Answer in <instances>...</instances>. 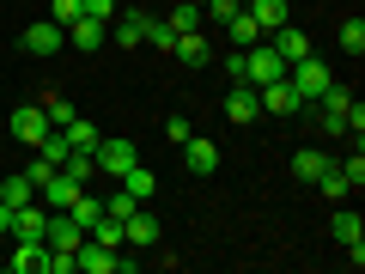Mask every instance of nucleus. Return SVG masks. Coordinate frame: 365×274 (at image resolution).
Segmentation results:
<instances>
[{
  "label": "nucleus",
  "mask_w": 365,
  "mask_h": 274,
  "mask_svg": "<svg viewBox=\"0 0 365 274\" xmlns=\"http://www.w3.org/2000/svg\"><path fill=\"white\" fill-rule=\"evenodd\" d=\"M0 201H6V208H31V201H37V183H31L25 171H13V177L0 183Z\"/></svg>",
  "instance_id": "obj_18"
},
{
  "label": "nucleus",
  "mask_w": 365,
  "mask_h": 274,
  "mask_svg": "<svg viewBox=\"0 0 365 274\" xmlns=\"http://www.w3.org/2000/svg\"><path fill=\"white\" fill-rule=\"evenodd\" d=\"M13 213H19V208H6V201H0V238H13Z\"/></svg>",
  "instance_id": "obj_38"
},
{
  "label": "nucleus",
  "mask_w": 365,
  "mask_h": 274,
  "mask_svg": "<svg viewBox=\"0 0 365 274\" xmlns=\"http://www.w3.org/2000/svg\"><path fill=\"white\" fill-rule=\"evenodd\" d=\"M116 183H122V189H128L134 201H153V196H158V177H153V171H146V165H134V171H122Z\"/></svg>",
  "instance_id": "obj_19"
},
{
  "label": "nucleus",
  "mask_w": 365,
  "mask_h": 274,
  "mask_svg": "<svg viewBox=\"0 0 365 274\" xmlns=\"http://www.w3.org/2000/svg\"><path fill=\"white\" fill-rule=\"evenodd\" d=\"M67 213H73V220H79V225H86V232H91V220L104 213V201H98V196H91V189H86V196H79V201H73V208H67Z\"/></svg>",
  "instance_id": "obj_31"
},
{
  "label": "nucleus",
  "mask_w": 365,
  "mask_h": 274,
  "mask_svg": "<svg viewBox=\"0 0 365 274\" xmlns=\"http://www.w3.org/2000/svg\"><path fill=\"white\" fill-rule=\"evenodd\" d=\"M329 165H335V158H329L323 146H299V153H292V177H299V183H317Z\"/></svg>",
  "instance_id": "obj_15"
},
{
  "label": "nucleus",
  "mask_w": 365,
  "mask_h": 274,
  "mask_svg": "<svg viewBox=\"0 0 365 274\" xmlns=\"http://www.w3.org/2000/svg\"><path fill=\"white\" fill-rule=\"evenodd\" d=\"M116 13H122L116 0H86V19H104V25H110V19H116Z\"/></svg>",
  "instance_id": "obj_36"
},
{
  "label": "nucleus",
  "mask_w": 365,
  "mask_h": 274,
  "mask_svg": "<svg viewBox=\"0 0 365 274\" xmlns=\"http://www.w3.org/2000/svg\"><path fill=\"white\" fill-rule=\"evenodd\" d=\"M268 43H274V49H280V55H287V67L311 55V37H304L299 25H280V31H268Z\"/></svg>",
  "instance_id": "obj_16"
},
{
  "label": "nucleus",
  "mask_w": 365,
  "mask_h": 274,
  "mask_svg": "<svg viewBox=\"0 0 365 274\" xmlns=\"http://www.w3.org/2000/svg\"><path fill=\"white\" fill-rule=\"evenodd\" d=\"M329 232H335V244H359V238H365V220H359V208H341Z\"/></svg>",
  "instance_id": "obj_21"
},
{
  "label": "nucleus",
  "mask_w": 365,
  "mask_h": 274,
  "mask_svg": "<svg viewBox=\"0 0 365 274\" xmlns=\"http://www.w3.org/2000/svg\"><path fill=\"white\" fill-rule=\"evenodd\" d=\"M91 165L104 171V177H122V171L140 165V153H134V141H122V134H98V146H91Z\"/></svg>",
  "instance_id": "obj_3"
},
{
  "label": "nucleus",
  "mask_w": 365,
  "mask_h": 274,
  "mask_svg": "<svg viewBox=\"0 0 365 274\" xmlns=\"http://www.w3.org/2000/svg\"><path fill=\"white\" fill-rule=\"evenodd\" d=\"M43 244H49V250H67V256H73V250L86 244V225H79L73 213H49V232H43Z\"/></svg>",
  "instance_id": "obj_8"
},
{
  "label": "nucleus",
  "mask_w": 365,
  "mask_h": 274,
  "mask_svg": "<svg viewBox=\"0 0 365 274\" xmlns=\"http://www.w3.org/2000/svg\"><path fill=\"white\" fill-rule=\"evenodd\" d=\"M256 104L268 110V116H299V110H304V104H299V91H292L287 79H268V86H256Z\"/></svg>",
  "instance_id": "obj_7"
},
{
  "label": "nucleus",
  "mask_w": 365,
  "mask_h": 274,
  "mask_svg": "<svg viewBox=\"0 0 365 274\" xmlns=\"http://www.w3.org/2000/svg\"><path fill=\"white\" fill-rule=\"evenodd\" d=\"M341 49H347L353 61L365 55V19H347V25H341Z\"/></svg>",
  "instance_id": "obj_29"
},
{
  "label": "nucleus",
  "mask_w": 365,
  "mask_h": 274,
  "mask_svg": "<svg viewBox=\"0 0 365 274\" xmlns=\"http://www.w3.org/2000/svg\"><path fill=\"white\" fill-rule=\"evenodd\" d=\"M225 31H232V43H237V49H250V43H262V25H256L250 13H237V19H232Z\"/></svg>",
  "instance_id": "obj_27"
},
{
  "label": "nucleus",
  "mask_w": 365,
  "mask_h": 274,
  "mask_svg": "<svg viewBox=\"0 0 365 274\" xmlns=\"http://www.w3.org/2000/svg\"><path fill=\"white\" fill-rule=\"evenodd\" d=\"M134 208H140V201H134V196H128V189H122V183H116V196H110V201H104V213H116V220H128V213H134Z\"/></svg>",
  "instance_id": "obj_34"
},
{
  "label": "nucleus",
  "mask_w": 365,
  "mask_h": 274,
  "mask_svg": "<svg viewBox=\"0 0 365 274\" xmlns=\"http://www.w3.org/2000/svg\"><path fill=\"white\" fill-rule=\"evenodd\" d=\"M61 43H67V31L55 25V19H37V25L25 31V55H37V61L43 55H61Z\"/></svg>",
  "instance_id": "obj_9"
},
{
  "label": "nucleus",
  "mask_w": 365,
  "mask_h": 274,
  "mask_svg": "<svg viewBox=\"0 0 365 274\" xmlns=\"http://www.w3.org/2000/svg\"><path fill=\"white\" fill-rule=\"evenodd\" d=\"M170 55H177V61H213V55H207V37H201V31H182V37L170 43Z\"/></svg>",
  "instance_id": "obj_22"
},
{
  "label": "nucleus",
  "mask_w": 365,
  "mask_h": 274,
  "mask_svg": "<svg viewBox=\"0 0 365 274\" xmlns=\"http://www.w3.org/2000/svg\"><path fill=\"white\" fill-rule=\"evenodd\" d=\"M244 79H250V86H268V79H287V55L274 49L268 37H262V43H250V49H244Z\"/></svg>",
  "instance_id": "obj_2"
},
{
  "label": "nucleus",
  "mask_w": 365,
  "mask_h": 274,
  "mask_svg": "<svg viewBox=\"0 0 365 274\" xmlns=\"http://www.w3.org/2000/svg\"><path fill=\"white\" fill-rule=\"evenodd\" d=\"M110 25H116V49H140L146 43V6H122Z\"/></svg>",
  "instance_id": "obj_10"
},
{
  "label": "nucleus",
  "mask_w": 365,
  "mask_h": 274,
  "mask_svg": "<svg viewBox=\"0 0 365 274\" xmlns=\"http://www.w3.org/2000/svg\"><path fill=\"white\" fill-rule=\"evenodd\" d=\"M79 196H86V183H79V177H67L61 165H55V171H49V183L37 189V201H43L49 213H67V208H73Z\"/></svg>",
  "instance_id": "obj_4"
},
{
  "label": "nucleus",
  "mask_w": 365,
  "mask_h": 274,
  "mask_svg": "<svg viewBox=\"0 0 365 274\" xmlns=\"http://www.w3.org/2000/svg\"><path fill=\"white\" fill-rule=\"evenodd\" d=\"M146 43H153L158 55H170V43H177V31L165 25V13H146Z\"/></svg>",
  "instance_id": "obj_23"
},
{
  "label": "nucleus",
  "mask_w": 365,
  "mask_h": 274,
  "mask_svg": "<svg viewBox=\"0 0 365 274\" xmlns=\"http://www.w3.org/2000/svg\"><path fill=\"white\" fill-rule=\"evenodd\" d=\"M43 134H49V116H43V104H19V110H13V141L37 153Z\"/></svg>",
  "instance_id": "obj_5"
},
{
  "label": "nucleus",
  "mask_w": 365,
  "mask_h": 274,
  "mask_svg": "<svg viewBox=\"0 0 365 274\" xmlns=\"http://www.w3.org/2000/svg\"><path fill=\"white\" fill-rule=\"evenodd\" d=\"M61 134H67V146H73V153H91V146H98V128H91L86 116H73Z\"/></svg>",
  "instance_id": "obj_24"
},
{
  "label": "nucleus",
  "mask_w": 365,
  "mask_h": 274,
  "mask_svg": "<svg viewBox=\"0 0 365 274\" xmlns=\"http://www.w3.org/2000/svg\"><path fill=\"white\" fill-rule=\"evenodd\" d=\"M287 86L299 91V104H317V98L335 86V73H329V61H317V49H311L304 61H292V67H287Z\"/></svg>",
  "instance_id": "obj_1"
},
{
  "label": "nucleus",
  "mask_w": 365,
  "mask_h": 274,
  "mask_svg": "<svg viewBox=\"0 0 365 274\" xmlns=\"http://www.w3.org/2000/svg\"><path fill=\"white\" fill-rule=\"evenodd\" d=\"M49 171H55V165H49V158H43V153H37V158H31V165H25V177H31V183H37V189H43V183H49Z\"/></svg>",
  "instance_id": "obj_37"
},
{
  "label": "nucleus",
  "mask_w": 365,
  "mask_h": 274,
  "mask_svg": "<svg viewBox=\"0 0 365 274\" xmlns=\"http://www.w3.org/2000/svg\"><path fill=\"white\" fill-rule=\"evenodd\" d=\"M153 244H158V220L146 213V201H140V208L122 220V250H153Z\"/></svg>",
  "instance_id": "obj_6"
},
{
  "label": "nucleus",
  "mask_w": 365,
  "mask_h": 274,
  "mask_svg": "<svg viewBox=\"0 0 365 274\" xmlns=\"http://www.w3.org/2000/svg\"><path fill=\"white\" fill-rule=\"evenodd\" d=\"M43 232H49V208L43 201H31V208L13 213V238H43Z\"/></svg>",
  "instance_id": "obj_17"
},
{
  "label": "nucleus",
  "mask_w": 365,
  "mask_h": 274,
  "mask_svg": "<svg viewBox=\"0 0 365 274\" xmlns=\"http://www.w3.org/2000/svg\"><path fill=\"white\" fill-rule=\"evenodd\" d=\"M165 25L177 31V37H182V31H201V0H177V6L165 13Z\"/></svg>",
  "instance_id": "obj_20"
},
{
  "label": "nucleus",
  "mask_w": 365,
  "mask_h": 274,
  "mask_svg": "<svg viewBox=\"0 0 365 274\" xmlns=\"http://www.w3.org/2000/svg\"><path fill=\"white\" fill-rule=\"evenodd\" d=\"M43 116H49V128H67V122H73V116H79V110H73V104H67L61 91H49V98H43Z\"/></svg>",
  "instance_id": "obj_25"
},
{
  "label": "nucleus",
  "mask_w": 365,
  "mask_h": 274,
  "mask_svg": "<svg viewBox=\"0 0 365 274\" xmlns=\"http://www.w3.org/2000/svg\"><path fill=\"white\" fill-rule=\"evenodd\" d=\"M104 37H110L104 19H73V25H67V43H73L79 55H98V49H104Z\"/></svg>",
  "instance_id": "obj_11"
},
{
  "label": "nucleus",
  "mask_w": 365,
  "mask_h": 274,
  "mask_svg": "<svg viewBox=\"0 0 365 274\" xmlns=\"http://www.w3.org/2000/svg\"><path fill=\"white\" fill-rule=\"evenodd\" d=\"M237 13H244V0H201V19H213V25H232Z\"/></svg>",
  "instance_id": "obj_26"
},
{
  "label": "nucleus",
  "mask_w": 365,
  "mask_h": 274,
  "mask_svg": "<svg viewBox=\"0 0 365 274\" xmlns=\"http://www.w3.org/2000/svg\"><path fill=\"white\" fill-rule=\"evenodd\" d=\"M49 19H55V25H73V19H86V0H49Z\"/></svg>",
  "instance_id": "obj_30"
},
{
  "label": "nucleus",
  "mask_w": 365,
  "mask_h": 274,
  "mask_svg": "<svg viewBox=\"0 0 365 274\" xmlns=\"http://www.w3.org/2000/svg\"><path fill=\"white\" fill-rule=\"evenodd\" d=\"M37 274H73V256H67V250H49V244H43V262H37Z\"/></svg>",
  "instance_id": "obj_33"
},
{
  "label": "nucleus",
  "mask_w": 365,
  "mask_h": 274,
  "mask_svg": "<svg viewBox=\"0 0 365 274\" xmlns=\"http://www.w3.org/2000/svg\"><path fill=\"white\" fill-rule=\"evenodd\" d=\"M335 171L347 177V189H359V183H365V153L353 146V158H335Z\"/></svg>",
  "instance_id": "obj_32"
},
{
  "label": "nucleus",
  "mask_w": 365,
  "mask_h": 274,
  "mask_svg": "<svg viewBox=\"0 0 365 274\" xmlns=\"http://www.w3.org/2000/svg\"><path fill=\"white\" fill-rule=\"evenodd\" d=\"M189 134H195V128H189V116H170V122H165V141H170V146H182Z\"/></svg>",
  "instance_id": "obj_35"
},
{
  "label": "nucleus",
  "mask_w": 365,
  "mask_h": 274,
  "mask_svg": "<svg viewBox=\"0 0 365 274\" xmlns=\"http://www.w3.org/2000/svg\"><path fill=\"white\" fill-rule=\"evenodd\" d=\"M311 189H323V196H329V201H347V196H353V189H347V177H341V171H335V165H329V171H323V177H317V183H311Z\"/></svg>",
  "instance_id": "obj_28"
},
{
  "label": "nucleus",
  "mask_w": 365,
  "mask_h": 274,
  "mask_svg": "<svg viewBox=\"0 0 365 274\" xmlns=\"http://www.w3.org/2000/svg\"><path fill=\"white\" fill-rule=\"evenodd\" d=\"M244 13L262 25V37L280 31V25H292V6H287V0H244Z\"/></svg>",
  "instance_id": "obj_13"
},
{
  "label": "nucleus",
  "mask_w": 365,
  "mask_h": 274,
  "mask_svg": "<svg viewBox=\"0 0 365 274\" xmlns=\"http://www.w3.org/2000/svg\"><path fill=\"white\" fill-rule=\"evenodd\" d=\"M225 116H232V122H256L262 116L256 86H250V79H232V91H225Z\"/></svg>",
  "instance_id": "obj_12"
},
{
  "label": "nucleus",
  "mask_w": 365,
  "mask_h": 274,
  "mask_svg": "<svg viewBox=\"0 0 365 274\" xmlns=\"http://www.w3.org/2000/svg\"><path fill=\"white\" fill-rule=\"evenodd\" d=\"M182 158H189V171H195V177H213V171H220V146L201 141V134H189V141H182Z\"/></svg>",
  "instance_id": "obj_14"
}]
</instances>
